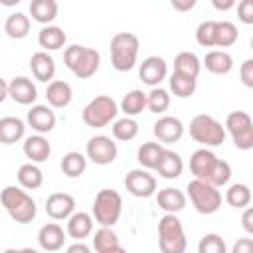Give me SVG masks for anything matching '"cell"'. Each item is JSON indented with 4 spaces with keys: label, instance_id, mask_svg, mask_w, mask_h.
I'll use <instances>...</instances> for the list:
<instances>
[{
    "label": "cell",
    "instance_id": "1",
    "mask_svg": "<svg viewBox=\"0 0 253 253\" xmlns=\"http://www.w3.org/2000/svg\"><path fill=\"white\" fill-rule=\"evenodd\" d=\"M190 172L196 180L208 182L215 188H221L231 178V166L229 162L217 158L210 148H198L190 156Z\"/></svg>",
    "mask_w": 253,
    "mask_h": 253
},
{
    "label": "cell",
    "instance_id": "2",
    "mask_svg": "<svg viewBox=\"0 0 253 253\" xmlns=\"http://www.w3.org/2000/svg\"><path fill=\"white\" fill-rule=\"evenodd\" d=\"M63 63L65 67L79 79H89L99 71L101 65V55L97 49L87 47V45H79L73 43L69 47H65L63 51Z\"/></svg>",
    "mask_w": 253,
    "mask_h": 253
},
{
    "label": "cell",
    "instance_id": "3",
    "mask_svg": "<svg viewBox=\"0 0 253 253\" xmlns=\"http://www.w3.org/2000/svg\"><path fill=\"white\" fill-rule=\"evenodd\" d=\"M0 202H2L4 210L8 211V215L18 223L26 225L36 219L38 208H36L34 198L28 196L26 190H20L16 186H6L0 194Z\"/></svg>",
    "mask_w": 253,
    "mask_h": 253
},
{
    "label": "cell",
    "instance_id": "4",
    "mask_svg": "<svg viewBox=\"0 0 253 253\" xmlns=\"http://www.w3.org/2000/svg\"><path fill=\"white\" fill-rule=\"evenodd\" d=\"M140 42L130 32H119L111 38V63L117 71H130L138 57Z\"/></svg>",
    "mask_w": 253,
    "mask_h": 253
},
{
    "label": "cell",
    "instance_id": "5",
    "mask_svg": "<svg viewBox=\"0 0 253 253\" xmlns=\"http://www.w3.org/2000/svg\"><path fill=\"white\" fill-rule=\"evenodd\" d=\"M123 213V198L119 192L115 190H99L95 200H93V208H91V215L93 219L101 225V227H113L119 217Z\"/></svg>",
    "mask_w": 253,
    "mask_h": 253
},
{
    "label": "cell",
    "instance_id": "6",
    "mask_svg": "<svg viewBox=\"0 0 253 253\" xmlns=\"http://www.w3.org/2000/svg\"><path fill=\"white\" fill-rule=\"evenodd\" d=\"M158 247L162 253H186L188 239L176 213H166L158 221Z\"/></svg>",
    "mask_w": 253,
    "mask_h": 253
},
{
    "label": "cell",
    "instance_id": "7",
    "mask_svg": "<svg viewBox=\"0 0 253 253\" xmlns=\"http://www.w3.org/2000/svg\"><path fill=\"white\" fill-rule=\"evenodd\" d=\"M119 111L121 109H119V105H117V101L113 97L97 95L95 99H91L85 105V109L81 113V119L91 128H103V126H107V125L117 121Z\"/></svg>",
    "mask_w": 253,
    "mask_h": 253
},
{
    "label": "cell",
    "instance_id": "8",
    "mask_svg": "<svg viewBox=\"0 0 253 253\" xmlns=\"http://www.w3.org/2000/svg\"><path fill=\"white\" fill-rule=\"evenodd\" d=\"M225 125L215 121L211 115H196L190 121V136L202 144V148H213L225 140Z\"/></svg>",
    "mask_w": 253,
    "mask_h": 253
},
{
    "label": "cell",
    "instance_id": "9",
    "mask_svg": "<svg viewBox=\"0 0 253 253\" xmlns=\"http://www.w3.org/2000/svg\"><path fill=\"white\" fill-rule=\"evenodd\" d=\"M186 196L190 198L196 211L204 213V215L215 213L221 206V192L215 186H211L208 182H202V180H196V178L192 182H188Z\"/></svg>",
    "mask_w": 253,
    "mask_h": 253
},
{
    "label": "cell",
    "instance_id": "10",
    "mask_svg": "<svg viewBox=\"0 0 253 253\" xmlns=\"http://www.w3.org/2000/svg\"><path fill=\"white\" fill-rule=\"evenodd\" d=\"M225 130L229 132L235 148L251 150L253 148V119L245 111H231L225 119Z\"/></svg>",
    "mask_w": 253,
    "mask_h": 253
},
{
    "label": "cell",
    "instance_id": "11",
    "mask_svg": "<svg viewBox=\"0 0 253 253\" xmlns=\"http://www.w3.org/2000/svg\"><path fill=\"white\" fill-rule=\"evenodd\" d=\"M85 154L91 162H95L99 166H107V164L115 162V158L119 154V148H117V142L111 136L97 134V136H91L87 140Z\"/></svg>",
    "mask_w": 253,
    "mask_h": 253
},
{
    "label": "cell",
    "instance_id": "12",
    "mask_svg": "<svg viewBox=\"0 0 253 253\" xmlns=\"http://www.w3.org/2000/svg\"><path fill=\"white\" fill-rule=\"evenodd\" d=\"M125 188L134 198H150L156 194V178L144 168H134L125 176Z\"/></svg>",
    "mask_w": 253,
    "mask_h": 253
},
{
    "label": "cell",
    "instance_id": "13",
    "mask_svg": "<svg viewBox=\"0 0 253 253\" xmlns=\"http://www.w3.org/2000/svg\"><path fill=\"white\" fill-rule=\"evenodd\" d=\"M166 75H168V63L160 55H148L146 59H142V63L138 67L140 81L152 89L158 87L166 79Z\"/></svg>",
    "mask_w": 253,
    "mask_h": 253
},
{
    "label": "cell",
    "instance_id": "14",
    "mask_svg": "<svg viewBox=\"0 0 253 253\" xmlns=\"http://www.w3.org/2000/svg\"><path fill=\"white\" fill-rule=\"evenodd\" d=\"M45 213L51 217V219H69L73 213H75V200L71 194H65V192H55V194H49L47 200H45Z\"/></svg>",
    "mask_w": 253,
    "mask_h": 253
},
{
    "label": "cell",
    "instance_id": "15",
    "mask_svg": "<svg viewBox=\"0 0 253 253\" xmlns=\"http://www.w3.org/2000/svg\"><path fill=\"white\" fill-rule=\"evenodd\" d=\"M152 132L154 136L164 142V144H172V142H178L184 134V123L178 119V117H170V115H164L160 117L154 125H152Z\"/></svg>",
    "mask_w": 253,
    "mask_h": 253
},
{
    "label": "cell",
    "instance_id": "16",
    "mask_svg": "<svg viewBox=\"0 0 253 253\" xmlns=\"http://www.w3.org/2000/svg\"><path fill=\"white\" fill-rule=\"evenodd\" d=\"M26 121L38 134H45V132H51L55 128V121L57 119H55V113L47 105H34L28 111Z\"/></svg>",
    "mask_w": 253,
    "mask_h": 253
},
{
    "label": "cell",
    "instance_id": "17",
    "mask_svg": "<svg viewBox=\"0 0 253 253\" xmlns=\"http://www.w3.org/2000/svg\"><path fill=\"white\" fill-rule=\"evenodd\" d=\"M38 243L40 247L45 251V253H53V251H59L65 243V231L59 223L51 221V223H45L40 227L38 231Z\"/></svg>",
    "mask_w": 253,
    "mask_h": 253
},
{
    "label": "cell",
    "instance_id": "18",
    "mask_svg": "<svg viewBox=\"0 0 253 253\" xmlns=\"http://www.w3.org/2000/svg\"><path fill=\"white\" fill-rule=\"evenodd\" d=\"M30 69H32V73L38 81L49 85L53 81V75H55V61L47 51L42 49V51H36L30 57Z\"/></svg>",
    "mask_w": 253,
    "mask_h": 253
},
{
    "label": "cell",
    "instance_id": "19",
    "mask_svg": "<svg viewBox=\"0 0 253 253\" xmlns=\"http://www.w3.org/2000/svg\"><path fill=\"white\" fill-rule=\"evenodd\" d=\"M10 99L16 101L18 105H32V103H36L38 89H36L34 81L24 77V75L14 77L10 81Z\"/></svg>",
    "mask_w": 253,
    "mask_h": 253
},
{
    "label": "cell",
    "instance_id": "20",
    "mask_svg": "<svg viewBox=\"0 0 253 253\" xmlns=\"http://www.w3.org/2000/svg\"><path fill=\"white\" fill-rule=\"evenodd\" d=\"M22 150L26 154V158H30V162L34 164H40V162H45L51 154V144L47 142V138L43 134H32L24 140L22 144Z\"/></svg>",
    "mask_w": 253,
    "mask_h": 253
},
{
    "label": "cell",
    "instance_id": "21",
    "mask_svg": "<svg viewBox=\"0 0 253 253\" xmlns=\"http://www.w3.org/2000/svg\"><path fill=\"white\" fill-rule=\"evenodd\" d=\"M45 99H47V103H49L51 107L63 109V107H67V105L71 103V99H73V89H71V85H69L67 81H63V79H53V81L47 85V89H45Z\"/></svg>",
    "mask_w": 253,
    "mask_h": 253
},
{
    "label": "cell",
    "instance_id": "22",
    "mask_svg": "<svg viewBox=\"0 0 253 253\" xmlns=\"http://www.w3.org/2000/svg\"><path fill=\"white\" fill-rule=\"evenodd\" d=\"M186 194L178 188H162L158 190L156 194V202H158V208L164 210L166 213H178L186 208Z\"/></svg>",
    "mask_w": 253,
    "mask_h": 253
},
{
    "label": "cell",
    "instance_id": "23",
    "mask_svg": "<svg viewBox=\"0 0 253 253\" xmlns=\"http://www.w3.org/2000/svg\"><path fill=\"white\" fill-rule=\"evenodd\" d=\"M93 231V215L87 211H75L67 219V235L75 241H83Z\"/></svg>",
    "mask_w": 253,
    "mask_h": 253
},
{
    "label": "cell",
    "instance_id": "24",
    "mask_svg": "<svg viewBox=\"0 0 253 253\" xmlns=\"http://www.w3.org/2000/svg\"><path fill=\"white\" fill-rule=\"evenodd\" d=\"M26 134V125L18 117H2L0 119V142L2 144H14L22 140Z\"/></svg>",
    "mask_w": 253,
    "mask_h": 253
},
{
    "label": "cell",
    "instance_id": "25",
    "mask_svg": "<svg viewBox=\"0 0 253 253\" xmlns=\"http://www.w3.org/2000/svg\"><path fill=\"white\" fill-rule=\"evenodd\" d=\"M182 170H184V160H182V156H180L178 152L166 148V150L162 152V158H160L158 166H156V172H158L164 180H174V178H178V176L182 174Z\"/></svg>",
    "mask_w": 253,
    "mask_h": 253
},
{
    "label": "cell",
    "instance_id": "26",
    "mask_svg": "<svg viewBox=\"0 0 253 253\" xmlns=\"http://www.w3.org/2000/svg\"><path fill=\"white\" fill-rule=\"evenodd\" d=\"M204 65L213 75H225L233 69V57L223 49H211L204 57Z\"/></svg>",
    "mask_w": 253,
    "mask_h": 253
},
{
    "label": "cell",
    "instance_id": "27",
    "mask_svg": "<svg viewBox=\"0 0 253 253\" xmlns=\"http://www.w3.org/2000/svg\"><path fill=\"white\" fill-rule=\"evenodd\" d=\"M57 2L55 0H32L30 2V14L32 20L43 26H49L55 18H57Z\"/></svg>",
    "mask_w": 253,
    "mask_h": 253
},
{
    "label": "cell",
    "instance_id": "28",
    "mask_svg": "<svg viewBox=\"0 0 253 253\" xmlns=\"http://www.w3.org/2000/svg\"><path fill=\"white\" fill-rule=\"evenodd\" d=\"M65 42H67V36L59 26H43L38 34V43L40 47H43V51L61 49Z\"/></svg>",
    "mask_w": 253,
    "mask_h": 253
},
{
    "label": "cell",
    "instance_id": "29",
    "mask_svg": "<svg viewBox=\"0 0 253 253\" xmlns=\"http://www.w3.org/2000/svg\"><path fill=\"white\" fill-rule=\"evenodd\" d=\"M166 148L160 144V142H144L138 146V152H136V160L138 164L144 168V170H156L160 158H162V152Z\"/></svg>",
    "mask_w": 253,
    "mask_h": 253
},
{
    "label": "cell",
    "instance_id": "30",
    "mask_svg": "<svg viewBox=\"0 0 253 253\" xmlns=\"http://www.w3.org/2000/svg\"><path fill=\"white\" fill-rule=\"evenodd\" d=\"M146 95L148 93H144L140 89L128 91L123 97V101H121V111L125 113V117H136V115H140L146 109V105H148V97Z\"/></svg>",
    "mask_w": 253,
    "mask_h": 253
},
{
    "label": "cell",
    "instance_id": "31",
    "mask_svg": "<svg viewBox=\"0 0 253 253\" xmlns=\"http://www.w3.org/2000/svg\"><path fill=\"white\" fill-rule=\"evenodd\" d=\"M4 32L12 40H22L30 34V18L22 12H14L4 22Z\"/></svg>",
    "mask_w": 253,
    "mask_h": 253
},
{
    "label": "cell",
    "instance_id": "32",
    "mask_svg": "<svg viewBox=\"0 0 253 253\" xmlns=\"http://www.w3.org/2000/svg\"><path fill=\"white\" fill-rule=\"evenodd\" d=\"M200 69H202V61L192 51H180L174 57V71L176 73H184V75H190V77L198 79Z\"/></svg>",
    "mask_w": 253,
    "mask_h": 253
},
{
    "label": "cell",
    "instance_id": "33",
    "mask_svg": "<svg viewBox=\"0 0 253 253\" xmlns=\"http://www.w3.org/2000/svg\"><path fill=\"white\" fill-rule=\"evenodd\" d=\"M18 182H20V186L22 188H26V190H38L42 184H43V174H42V170L38 168V164H34V162H26V164H22L20 168H18Z\"/></svg>",
    "mask_w": 253,
    "mask_h": 253
},
{
    "label": "cell",
    "instance_id": "34",
    "mask_svg": "<svg viewBox=\"0 0 253 253\" xmlns=\"http://www.w3.org/2000/svg\"><path fill=\"white\" fill-rule=\"evenodd\" d=\"M170 91L180 97V99H186V97H192L196 93V87H198V79L190 77V75H184V73H172L170 75Z\"/></svg>",
    "mask_w": 253,
    "mask_h": 253
},
{
    "label": "cell",
    "instance_id": "35",
    "mask_svg": "<svg viewBox=\"0 0 253 253\" xmlns=\"http://www.w3.org/2000/svg\"><path fill=\"white\" fill-rule=\"evenodd\" d=\"M85 168H87V156L77 150H71L61 158V172L67 178H79L85 172Z\"/></svg>",
    "mask_w": 253,
    "mask_h": 253
},
{
    "label": "cell",
    "instance_id": "36",
    "mask_svg": "<svg viewBox=\"0 0 253 253\" xmlns=\"http://www.w3.org/2000/svg\"><path fill=\"white\" fill-rule=\"evenodd\" d=\"M251 198H253V194H251L249 186H247V184H241V182L231 184V186L227 188V192H225V202H227L231 208H237V210L249 208Z\"/></svg>",
    "mask_w": 253,
    "mask_h": 253
},
{
    "label": "cell",
    "instance_id": "37",
    "mask_svg": "<svg viewBox=\"0 0 253 253\" xmlns=\"http://www.w3.org/2000/svg\"><path fill=\"white\" fill-rule=\"evenodd\" d=\"M111 130H113V136L117 140L126 142V140H132L138 134V123L132 117H123V119H117L113 123Z\"/></svg>",
    "mask_w": 253,
    "mask_h": 253
},
{
    "label": "cell",
    "instance_id": "38",
    "mask_svg": "<svg viewBox=\"0 0 253 253\" xmlns=\"http://www.w3.org/2000/svg\"><path fill=\"white\" fill-rule=\"evenodd\" d=\"M119 235L113 231V227H99L93 235V247L97 253L109 251L113 247H119Z\"/></svg>",
    "mask_w": 253,
    "mask_h": 253
},
{
    "label": "cell",
    "instance_id": "39",
    "mask_svg": "<svg viewBox=\"0 0 253 253\" xmlns=\"http://www.w3.org/2000/svg\"><path fill=\"white\" fill-rule=\"evenodd\" d=\"M239 34H237V28L235 24L223 20V22H217V28H215V47H229L237 42Z\"/></svg>",
    "mask_w": 253,
    "mask_h": 253
},
{
    "label": "cell",
    "instance_id": "40",
    "mask_svg": "<svg viewBox=\"0 0 253 253\" xmlns=\"http://www.w3.org/2000/svg\"><path fill=\"white\" fill-rule=\"evenodd\" d=\"M146 97H148V105H146V109H148L150 113L160 115V113H164V111L170 107V93H168L166 89H162V87H154V89H150V93H148Z\"/></svg>",
    "mask_w": 253,
    "mask_h": 253
},
{
    "label": "cell",
    "instance_id": "41",
    "mask_svg": "<svg viewBox=\"0 0 253 253\" xmlns=\"http://www.w3.org/2000/svg\"><path fill=\"white\" fill-rule=\"evenodd\" d=\"M215 20H206L196 28V42L202 47H215Z\"/></svg>",
    "mask_w": 253,
    "mask_h": 253
},
{
    "label": "cell",
    "instance_id": "42",
    "mask_svg": "<svg viewBox=\"0 0 253 253\" xmlns=\"http://www.w3.org/2000/svg\"><path fill=\"white\" fill-rule=\"evenodd\" d=\"M198 253H227V245L221 235L206 233L198 243Z\"/></svg>",
    "mask_w": 253,
    "mask_h": 253
},
{
    "label": "cell",
    "instance_id": "43",
    "mask_svg": "<svg viewBox=\"0 0 253 253\" xmlns=\"http://www.w3.org/2000/svg\"><path fill=\"white\" fill-rule=\"evenodd\" d=\"M237 18L241 24H253V0H241L237 4Z\"/></svg>",
    "mask_w": 253,
    "mask_h": 253
},
{
    "label": "cell",
    "instance_id": "44",
    "mask_svg": "<svg viewBox=\"0 0 253 253\" xmlns=\"http://www.w3.org/2000/svg\"><path fill=\"white\" fill-rule=\"evenodd\" d=\"M239 79H241V83L245 87L253 89V57H249V59H245L241 63V67H239Z\"/></svg>",
    "mask_w": 253,
    "mask_h": 253
},
{
    "label": "cell",
    "instance_id": "45",
    "mask_svg": "<svg viewBox=\"0 0 253 253\" xmlns=\"http://www.w3.org/2000/svg\"><path fill=\"white\" fill-rule=\"evenodd\" d=\"M231 253H253V239L251 237H241L233 243Z\"/></svg>",
    "mask_w": 253,
    "mask_h": 253
},
{
    "label": "cell",
    "instance_id": "46",
    "mask_svg": "<svg viewBox=\"0 0 253 253\" xmlns=\"http://www.w3.org/2000/svg\"><path fill=\"white\" fill-rule=\"evenodd\" d=\"M241 225H243V229L249 235H253V206H249V208L243 210V213H241Z\"/></svg>",
    "mask_w": 253,
    "mask_h": 253
},
{
    "label": "cell",
    "instance_id": "47",
    "mask_svg": "<svg viewBox=\"0 0 253 253\" xmlns=\"http://www.w3.org/2000/svg\"><path fill=\"white\" fill-rule=\"evenodd\" d=\"M170 6H172L174 10L188 12V10H192V8L196 6V0H172V2H170Z\"/></svg>",
    "mask_w": 253,
    "mask_h": 253
},
{
    "label": "cell",
    "instance_id": "48",
    "mask_svg": "<svg viewBox=\"0 0 253 253\" xmlns=\"http://www.w3.org/2000/svg\"><path fill=\"white\" fill-rule=\"evenodd\" d=\"M211 6L215 8V10H219V12H225V10H231L233 6H237L235 4V0H211Z\"/></svg>",
    "mask_w": 253,
    "mask_h": 253
},
{
    "label": "cell",
    "instance_id": "49",
    "mask_svg": "<svg viewBox=\"0 0 253 253\" xmlns=\"http://www.w3.org/2000/svg\"><path fill=\"white\" fill-rule=\"evenodd\" d=\"M65 253H91V247L89 245H85L83 241H75L73 245H69L67 247V251Z\"/></svg>",
    "mask_w": 253,
    "mask_h": 253
},
{
    "label": "cell",
    "instance_id": "50",
    "mask_svg": "<svg viewBox=\"0 0 253 253\" xmlns=\"http://www.w3.org/2000/svg\"><path fill=\"white\" fill-rule=\"evenodd\" d=\"M103 253H126V249H123V247L119 245V247H113V249H109V251H103Z\"/></svg>",
    "mask_w": 253,
    "mask_h": 253
},
{
    "label": "cell",
    "instance_id": "51",
    "mask_svg": "<svg viewBox=\"0 0 253 253\" xmlns=\"http://www.w3.org/2000/svg\"><path fill=\"white\" fill-rule=\"evenodd\" d=\"M18 253H38V251L32 247H24V249H18Z\"/></svg>",
    "mask_w": 253,
    "mask_h": 253
},
{
    "label": "cell",
    "instance_id": "52",
    "mask_svg": "<svg viewBox=\"0 0 253 253\" xmlns=\"http://www.w3.org/2000/svg\"><path fill=\"white\" fill-rule=\"evenodd\" d=\"M4 253H18V249H6Z\"/></svg>",
    "mask_w": 253,
    "mask_h": 253
},
{
    "label": "cell",
    "instance_id": "53",
    "mask_svg": "<svg viewBox=\"0 0 253 253\" xmlns=\"http://www.w3.org/2000/svg\"><path fill=\"white\" fill-rule=\"evenodd\" d=\"M251 49H253V38H251Z\"/></svg>",
    "mask_w": 253,
    "mask_h": 253
}]
</instances>
